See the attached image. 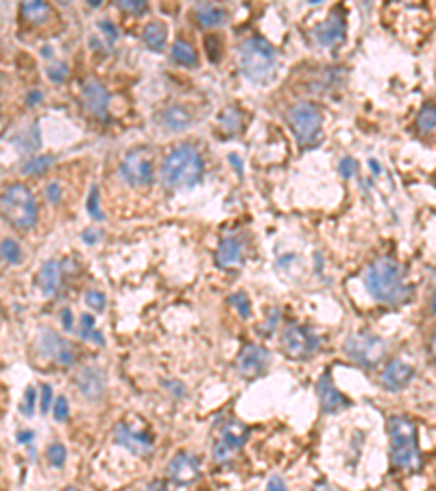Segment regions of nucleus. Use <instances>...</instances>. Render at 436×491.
I'll list each match as a JSON object with an SVG mask.
<instances>
[{"instance_id":"f257e3e1","label":"nucleus","mask_w":436,"mask_h":491,"mask_svg":"<svg viewBox=\"0 0 436 491\" xmlns=\"http://www.w3.org/2000/svg\"><path fill=\"white\" fill-rule=\"evenodd\" d=\"M364 288L378 304L386 306H399L410 297V288L404 284L399 262L388 256L375 258L366 266Z\"/></svg>"},{"instance_id":"f03ea898","label":"nucleus","mask_w":436,"mask_h":491,"mask_svg":"<svg viewBox=\"0 0 436 491\" xmlns=\"http://www.w3.org/2000/svg\"><path fill=\"white\" fill-rule=\"evenodd\" d=\"M162 184L170 190L194 188L203 177V158L197 147L183 142L166 153L159 168Z\"/></svg>"},{"instance_id":"7ed1b4c3","label":"nucleus","mask_w":436,"mask_h":491,"mask_svg":"<svg viewBox=\"0 0 436 491\" xmlns=\"http://www.w3.org/2000/svg\"><path fill=\"white\" fill-rule=\"evenodd\" d=\"M388 437H391V463L397 470L417 472L421 467V452L417 443V426L406 415L388 419Z\"/></svg>"},{"instance_id":"20e7f679","label":"nucleus","mask_w":436,"mask_h":491,"mask_svg":"<svg viewBox=\"0 0 436 491\" xmlns=\"http://www.w3.org/2000/svg\"><path fill=\"white\" fill-rule=\"evenodd\" d=\"M240 70L251 83H266L273 79L275 68H278V53L260 35L247 37L238 49Z\"/></svg>"},{"instance_id":"39448f33","label":"nucleus","mask_w":436,"mask_h":491,"mask_svg":"<svg viewBox=\"0 0 436 491\" xmlns=\"http://www.w3.org/2000/svg\"><path fill=\"white\" fill-rule=\"evenodd\" d=\"M3 216L15 230H31L37 223V201L25 184H11L3 190Z\"/></svg>"},{"instance_id":"423d86ee","label":"nucleus","mask_w":436,"mask_h":491,"mask_svg":"<svg viewBox=\"0 0 436 491\" xmlns=\"http://www.w3.org/2000/svg\"><path fill=\"white\" fill-rule=\"evenodd\" d=\"M286 120L301 144H312L323 125V111L316 103L299 101L286 111Z\"/></svg>"},{"instance_id":"0eeeda50","label":"nucleus","mask_w":436,"mask_h":491,"mask_svg":"<svg viewBox=\"0 0 436 491\" xmlns=\"http://www.w3.org/2000/svg\"><path fill=\"white\" fill-rule=\"evenodd\" d=\"M345 356L349 361H354L362 369H373L380 365V361L386 354V345L375 334H366V332H356L345 341Z\"/></svg>"},{"instance_id":"6e6552de","label":"nucleus","mask_w":436,"mask_h":491,"mask_svg":"<svg viewBox=\"0 0 436 491\" xmlns=\"http://www.w3.org/2000/svg\"><path fill=\"white\" fill-rule=\"evenodd\" d=\"M120 177L133 188L149 186L153 180V151L149 147L131 149L120 162Z\"/></svg>"},{"instance_id":"1a4fd4ad","label":"nucleus","mask_w":436,"mask_h":491,"mask_svg":"<svg viewBox=\"0 0 436 491\" xmlns=\"http://www.w3.org/2000/svg\"><path fill=\"white\" fill-rule=\"evenodd\" d=\"M247 437H249V430H247L244 423H240L238 419L223 421L218 437L214 439V445H212L214 461L220 463V465L229 463V461H232V456L247 443Z\"/></svg>"},{"instance_id":"9d476101","label":"nucleus","mask_w":436,"mask_h":491,"mask_svg":"<svg viewBox=\"0 0 436 491\" xmlns=\"http://www.w3.org/2000/svg\"><path fill=\"white\" fill-rule=\"evenodd\" d=\"M282 349L290 359H308L318 349V339L310 328L290 323L282 334Z\"/></svg>"},{"instance_id":"9b49d317","label":"nucleus","mask_w":436,"mask_h":491,"mask_svg":"<svg viewBox=\"0 0 436 491\" xmlns=\"http://www.w3.org/2000/svg\"><path fill=\"white\" fill-rule=\"evenodd\" d=\"M113 441L135 456H149L153 452V437L140 426H133L129 421H120L113 428Z\"/></svg>"},{"instance_id":"f8f14e48","label":"nucleus","mask_w":436,"mask_h":491,"mask_svg":"<svg viewBox=\"0 0 436 491\" xmlns=\"http://www.w3.org/2000/svg\"><path fill=\"white\" fill-rule=\"evenodd\" d=\"M81 103L83 107L89 111L92 116H94L96 120H103L107 123L109 120V114H107V107H109V92L105 90V85L96 79H85L81 83Z\"/></svg>"},{"instance_id":"ddd939ff","label":"nucleus","mask_w":436,"mask_h":491,"mask_svg":"<svg viewBox=\"0 0 436 491\" xmlns=\"http://www.w3.org/2000/svg\"><path fill=\"white\" fill-rule=\"evenodd\" d=\"M37 347H39V354L44 356V359H51L57 365H61V367L75 365V349H73V345L68 343L66 339H61L59 334L51 332V330H44L39 334Z\"/></svg>"},{"instance_id":"4468645a","label":"nucleus","mask_w":436,"mask_h":491,"mask_svg":"<svg viewBox=\"0 0 436 491\" xmlns=\"http://www.w3.org/2000/svg\"><path fill=\"white\" fill-rule=\"evenodd\" d=\"M345 29H347V22H345V9L342 7H334L330 11V15L320 22L318 27H314L312 37L318 46L330 49L334 44H338L342 37H345Z\"/></svg>"},{"instance_id":"2eb2a0df","label":"nucleus","mask_w":436,"mask_h":491,"mask_svg":"<svg viewBox=\"0 0 436 491\" xmlns=\"http://www.w3.org/2000/svg\"><path fill=\"white\" fill-rule=\"evenodd\" d=\"M270 365V352L262 345H244V349L238 356V373L242 378H258L262 375Z\"/></svg>"},{"instance_id":"dca6fc26","label":"nucleus","mask_w":436,"mask_h":491,"mask_svg":"<svg viewBox=\"0 0 436 491\" xmlns=\"http://www.w3.org/2000/svg\"><path fill=\"white\" fill-rule=\"evenodd\" d=\"M75 385H77V391L96 402L105 395V387H107V378H105V371L96 365H87V367H81L75 375Z\"/></svg>"},{"instance_id":"f3484780","label":"nucleus","mask_w":436,"mask_h":491,"mask_svg":"<svg viewBox=\"0 0 436 491\" xmlns=\"http://www.w3.org/2000/svg\"><path fill=\"white\" fill-rule=\"evenodd\" d=\"M166 474L177 485H190L201 476V465L190 452H177L166 465Z\"/></svg>"},{"instance_id":"a211bd4d","label":"nucleus","mask_w":436,"mask_h":491,"mask_svg":"<svg viewBox=\"0 0 436 491\" xmlns=\"http://www.w3.org/2000/svg\"><path fill=\"white\" fill-rule=\"evenodd\" d=\"M412 378H415V367L399 361V359H393L384 367V371L380 375V383L386 391H401L412 383Z\"/></svg>"},{"instance_id":"6ab92c4d","label":"nucleus","mask_w":436,"mask_h":491,"mask_svg":"<svg viewBox=\"0 0 436 491\" xmlns=\"http://www.w3.org/2000/svg\"><path fill=\"white\" fill-rule=\"evenodd\" d=\"M316 393H318L320 409H323V413H338L340 409L351 406L349 397H345V395H342V393L334 387V383H332V373H330V371H325L323 375L318 378Z\"/></svg>"},{"instance_id":"aec40b11","label":"nucleus","mask_w":436,"mask_h":491,"mask_svg":"<svg viewBox=\"0 0 436 491\" xmlns=\"http://www.w3.org/2000/svg\"><path fill=\"white\" fill-rule=\"evenodd\" d=\"M216 262L223 269H238L244 262V247L240 238L236 236H225L218 242V249H216Z\"/></svg>"},{"instance_id":"412c9836","label":"nucleus","mask_w":436,"mask_h":491,"mask_svg":"<svg viewBox=\"0 0 436 491\" xmlns=\"http://www.w3.org/2000/svg\"><path fill=\"white\" fill-rule=\"evenodd\" d=\"M155 123L162 125L164 129H170V131H183L192 125V114H190V109L183 107V105H170V107H164V109L157 111Z\"/></svg>"},{"instance_id":"4be33fe9","label":"nucleus","mask_w":436,"mask_h":491,"mask_svg":"<svg viewBox=\"0 0 436 491\" xmlns=\"http://www.w3.org/2000/svg\"><path fill=\"white\" fill-rule=\"evenodd\" d=\"M244 129V116L242 111L234 105H229L220 111L218 116V133L223 138H234V136H240Z\"/></svg>"},{"instance_id":"5701e85b","label":"nucleus","mask_w":436,"mask_h":491,"mask_svg":"<svg viewBox=\"0 0 436 491\" xmlns=\"http://www.w3.org/2000/svg\"><path fill=\"white\" fill-rule=\"evenodd\" d=\"M194 18L201 27L205 29H212V27H220L227 22L229 13L225 7L220 5H214V3H199L194 5Z\"/></svg>"},{"instance_id":"b1692460","label":"nucleus","mask_w":436,"mask_h":491,"mask_svg":"<svg viewBox=\"0 0 436 491\" xmlns=\"http://www.w3.org/2000/svg\"><path fill=\"white\" fill-rule=\"evenodd\" d=\"M59 280H61V266L57 260H46L42 264V269H39V288H42V293L44 295H55L57 293V288H59Z\"/></svg>"},{"instance_id":"393cba45","label":"nucleus","mask_w":436,"mask_h":491,"mask_svg":"<svg viewBox=\"0 0 436 491\" xmlns=\"http://www.w3.org/2000/svg\"><path fill=\"white\" fill-rule=\"evenodd\" d=\"M166 35H168V29L164 22H159V20H153L149 22V25L144 27L142 31V39L144 44L151 49V51H162L164 49V44H166Z\"/></svg>"},{"instance_id":"a878e982","label":"nucleus","mask_w":436,"mask_h":491,"mask_svg":"<svg viewBox=\"0 0 436 491\" xmlns=\"http://www.w3.org/2000/svg\"><path fill=\"white\" fill-rule=\"evenodd\" d=\"M170 59L179 66H183V68H192V66L199 63V55L194 51V46L188 42V39H177L173 44L170 49Z\"/></svg>"},{"instance_id":"bb28decb","label":"nucleus","mask_w":436,"mask_h":491,"mask_svg":"<svg viewBox=\"0 0 436 491\" xmlns=\"http://www.w3.org/2000/svg\"><path fill=\"white\" fill-rule=\"evenodd\" d=\"M20 13L25 20L33 22V25H44V22L51 18V5L49 3H39V0H33V3H22Z\"/></svg>"},{"instance_id":"cd10ccee","label":"nucleus","mask_w":436,"mask_h":491,"mask_svg":"<svg viewBox=\"0 0 436 491\" xmlns=\"http://www.w3.org/2000/svg\"><path fill=\"white\" fill-rule=\"evenodd\" d=\"M79 334H81V339H85V341L99 343V345H103V343H105V339L101 337V332L94 328V317H92V315H81V321H79Z\"/></svg>"},{"instance_id":"c85d7f7f","label":"nucleus","mask_w":436,"mask_h":491,"mask_svg":"<svg viewBox=\"0 0 436 491\" xmlns=\"http://www.w3.org/2000/svg\"><path fill=\"white\" fill-rule=\"evenodd\" d=\"M417 129L421 133H430L436 129V107L434 105H423L421 111L417 114Z\"/></svg>"},{"instance_id":"c756f323","label":"nucleus","mask_w":436,"mask_h":491,"mask_svg":"<svg viewBox=\"0 0 436 491\" xmlns=\"http://www.w3.org/2000/svg\"><path fill=\"white\" fill-rule=\"evenodd\" d=\"M55 160H53V155H37V158H33V160H27L25 164H22V173L25 175H39V173H44L46 168H49L51 164H53Z\"/></svg>"},{"instance_id":"7c9ffc66","label":"nucleus","mask_w":436,"mask_h":491,"mask_svg":"<svg viewBox=\"0 0 436 491\" xmlns=\"http://www.w3.org/2000/svg\"><path fill=\"white\" fill-rule=\"evenodd\" d=\"M3 260L7 264H18L22 260V249H20V244L11 238H5L3 240Z\"/></svg>"},{"instance_id":"2f4dec72","label":"nucleus","mask_w":436,"mask_h":491,"mask_svg":"<svg viewBox=\"0 0 436 491\" xmlns=\"http://www.w3.org/2000/svg\"><path fill=\"white\" fill-rule=\"evenodd\" d=\"M87 212L92 218L103 220V212H101V194H99V186H92L89 197H87Z\"/></svg>"},{"instance_id":"473e14b6","label":"nucleus","mask_w":436,"mask_h":491,"mask_svg":"<svg viewBox=\"0 0 436 491\" xmlns=\"http://www.w3.org/2000/svg\"><path fill=\"white\" fill-rule=\"evenodd\" d=\"M46 459H49V463L53 467H63L66 463V448L61 443H51L49 450H46Z\"/></svg>"},{"instance_id":"72a5a7b5","label":"nucleus","mask_w":436,"mask_h":491,"mask_svg":"<svg viewBox=\"0 0 436 491\" xmlns=\"http://www.w3.org/2000/svg\"><path fill=\"white\" fill-rule=\"evenodd\" d=\"M99 31L103 33V37H105V42H107V46H113V44H116V39H118V29H116V25H113L111 20L103 18V20L99 22Z\"/></svg>"},{"instance_id":"f704fd0d","label":"nucleus","mask_w":436,"mask_h":491,"mask_svg":"<svg viewBox=\"0 0 436 491\" xmlns=\"http://www.w3.org/2000/svg\"><path fill=\"white\" fill-rule=\"evenodd\" d=\"M229 299H232V306L240 312L242 319H249V317H251V302H249V297H247L244 293H234Z\"/></svg>"},{"instance_id":"c9c22d12","label":"nucleus","mask_w":436,"mask_h":491,"mask_svg":"<svg viewBox=\"0 0 436 491\" xmlns=\"http://www.w3.org/2000/svg\"><path fill=\"white\" fill-rule=\"evenodd\" d=\"M118 7L127 13H133V15H142L149 11V5L142 3V0H120Z\"/></svg>"},{"instance_id":"e433bc0d","label":"nucleus","mask_w":436,"mask_h":491,"mask_svg":"<svg viewBox=\"0 0 436 491\" xmlns=\"http://www.w3.org/2000/svg\"><path fill=\"white\" fill-rule=\"evenodd\" d=\"M85 304H87L92 310L103 312V310H105V295H103L101 291H94V288H92V291L85 293Z\"/></svg>"},{"instance_id":"4c0bfd02","label":"nucleus","mask_w":436,"mask_h":491,"mask_svg":"<svg viewBox=\"0 0 436 491\" xmlns=\"http://www.w3.org/2000/svg\"><path fill=\"white\" fill-rule=\"evenodd\" d=\"M46 77H49L51 81H55V83L66 81V77H68V66H66V63H55V66H51V68L46 70Z\"/></svg>"},{"instance_id":"58836bf2","label":"nucleus","mask_w":436,"mask_h":491,"mask_svg":"<svg viewBox=\"0 0 436 491\" xmlns=\"http://www.w3.org/2000/svg\"><path fill=\"white\" fill-rule=\"evenodd\" d=\"M51 402H53V389H51V385H44L42 387V399H39V411L46 415L51 411Z\"/></svg>"},{"instance_id":"ea45409f","label":"nucleus","mask_w":436,"mask_h":491,"mask_svg":"<svg viewBox=\"0 0 436 491\" xmlns=\"http://www.w3.org/2000/svg\"><path fill=\"white\" fill-rule=\"evenodd\" d=\"M53 415H55L57 421H66L68 419V415H70V409H68V399L66 397H57Z\"/></svg>"},{"instance_id":"a19ab883","label":"nucleus","mask_w":436,"mask_h":491,"mask_svg":"<svg viewBox=\"0 0 436 491\" xmlns=\"http://www.w3.org/2000/svg\"><path fill=\"white\" fill-rule=\"evenodd\" d=\"M338 170H340V177H345V180H351V177H354V173L358 170V164H356V160H351V158H345V160H340V166H338Z\"/></svg>"},{"instance_id":"79ce46f5","label":"nucleus","mask_w":436,"mask_h":491,"mask_svg":"<svg viewBox=\"0 0 436 491\" xmlns=\"http://www.w3.org/2000/svg\"><path fill=\"white\" fill-rule=\"evenodd\" d=\"M278 321H280V310H273L268 315V319H266V323L260 325V332L264 334V337H268V334L275 330V325H278Z\"/></svg>"},{"instance_id":"37998d69","label":"nucleus","mask_w":436,"mask_h":491,"mask_svg":"<svg viewBox=\"0 0 436 491\" xmlns=\"http://www.w3.org/2000/svg\"><path fill=\"white\" fill-rule=\"evenodd\" d=\"M33 406H35V389L29 387L27 393H25V406H22V413H25L27 417L33 415Z\"/></svg>"},{"instance_id":"c03bdc74","label":"nucleus","mask_w":436,"mask_h":491,"mask_svg":"<svg viewBox=\"0 0 436 491\" xmlns=\"http://www.w3.org/2000/svg\"><path fill=\"white\" fill-rule=\"evenodd\" d=\"M266 491H288V489H286V485H284V480L280 476H273L268 480V485H266Z\"/></svg>"},{"instance_id":"a18cd8bd","label":"nucleus","mask_w":436,"mask_h":491,"mask_svg":"<svg viewBox=\"0 0 436 491\" xmlns=\"http://www.w3.org/2000/svg\"><path fill=\"white\" fill-rule=\"evenodd\" d=\"M46 197H49V201H53V204H57L59 201V184H49L46 186Z\"/></svg>"},{"instance_id":"49530a36","label":"nucleus","mask_w":436,"mask_h":491,"mask_svg":"<svg viewBox=\"0 0 436 491\" xmlns=\"http://www.w3.org/2000/svg\"><path fill=\"white\" fill-rule=\"evenodd\" d=\"M164 387H166L168 391H173L175 395H179V397H181L183 393H186V389L181 387V383H175V380H164Z\"/></svg>"},{"instance_id":"de8ad7c7","label":"nucleus","mask_w":436,"mask_h":491,"mask_svg":"<svg viewBox=\"0 0 436 491\" xmlns=\"http://www.w3.org/2000/svg\"><path fill=\"white\" fill-rule=\"evenodd\" d=\"M61 321H63L66 330L73 328V315H70V310H68V308H63V312H61Z\"/></svg>"},{"instance_id":"09e8293b","label":"nucleus","mask_w":436,"mask_h":491,"mask_svg":"<svg viewBox=\"0 0 436 491\" xmlns=\"http://www.w3.org/2000/svg\"><path fill=\"white\" fill-rule=\"evenodd\" d=\"M147 491H170V489L166 487V483H162V480H155V483H151V485L147 487Z\"/></svg>"},{"instance_id":"8fccbe9b","label":"nucleus","mask_w":436,"mask_h":491,"mask_svg":"<svg viewBox=\"0 0 436 491\" xmlns=\"http://www.w3.org/2000/svg\"><path fill=\"white\" fill-rule=\"evenodd\" d=\"M42 99V92H37V90H33L29 97H27V105H35L37 101Z\"/></svg>"},{"instance_id":"3c124183","label":"nucleus","mask_w":436,"mask_h":491,"mask_svg":"<svg viewBox=\"0 0 436 491\" xmlns=\"http://www.w3.org/2000/svg\"><path fill=\"white\" fill-rule=\"evenodd\" d=\"M31 439H33V433H31V430H29V433H20V435H18V441H20V443H31Z\"/></svg>"},{"instance_id":"603ef678","label":"nucleus","mask_w":436,"mask_h":491,"mask_svg":"<svg viewBox=\"0 0 436 491\" xmlns=\"http://www.w3.org/2000/svg\"><path fill=\"white\" fill-rule=\"evenodd\" d=\"M83 240H85V242H94V240H99V234H94V232H83Z\"/></svg>"},{"instance_id":"864d4df0","label":"nucleus","mask_w":436,"mask_h":491,"mask_svg":"<svg viewBox=\"0 0 436 491\" xmlns=\"http://www.w3.org/2000/svg\"><path fill=\"white\" fill-rule=\"evenodd\" d=\"M229 160H232V164H234V166H238V173L242 175V164H240V158H238V155H229Z\"/></svg>"},{"instance_id":"5fc2aeb1","label":"nucleus","mask_w":436,"mask_h":491,"mask_svg":"<svg viewBox=\"0 0 436 491\" xmlns=\"http://www.w3.org/2000/svg\"><path fill=\"white\" fill-rule=\"evenodd\" d=\"M314 491H332V489H330L328 483H318V485L314 487Z\"/></svg>"},{"instance_id":"6e6d98bb","label":"nucleus","mask_w":436,"mask_h":491,"mask_svg":"<svg viewBox=\"0 0 436 491\" xmlns=\"http://www.w3.org/2000/svg\"><path fill=\"white\" fill-rule=\"evenodd\" d=\"M430 347H432V352H434V356H436V328H434V332H432V341H430Z\"/></svg>"},{"instance_id":"4d7b16f0","label":"nucleus","mask_w":436,"mask_h":491,"mask_svg":"<svg viewBox=\"0 0 436 491\" xmlns=\"http://www.w3.org/2000/svg\"><path fill=\"white\" fill-rule=\"evenodd\" d=\"M430 310L436 312V291H434V295H432V299H430Z\"/></svg>"},{"instance_id":"13d9d810","label":"nucleus","mask_w":436,"mask_h":491,"mask_svg":"<svg viewBox=\"0 0 436 491\" xmlns=\"http://www.w3.org/2000/svg\"><path fill=\"white\" fill-rule=\"evenodd\" d=\"M371 170H373V173H380V170H382V168H380V164H378L375 160H371Z\"/></svg>"},{"instance_id":"bf43d9fd","label":"nucleus","mask_w":436,"mask_h":491,"mask_svg":"<svg viewBox=\"0 0 436 491\" xmlns=\"http://www.w3.org/2000/svg\"><path fill=\"white\" fill-rule=\"evenodd\" d=\"M89 7H101V0H89Z\"/></svg>"},{"instance_id":"052dcab7","label":"nucleus","mask_w":436,"mask_h":491,"mask_svg":"<svg viewBox=\"0 0 436 491\" xmlns=\"http://www.w3.org/2000/svg\"><path fill=\"white\" fill-rule=\"evenodd\" d=\"M63 491H79V489H77V487H66Z\"/></svg>"}]
</instances>
